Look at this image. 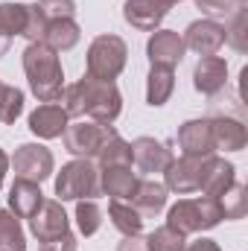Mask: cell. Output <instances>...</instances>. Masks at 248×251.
Listing matches in <instances>:
<instances>
[{"instance_id":"1","label":"cell","mask_w":248,"mask_h":251,"mask_svg":"<svg viewBox=\"0 0 248 251\" xmlns=\"http://www.w3.org/2000/svg\"><path fill=\"white\" fill-rule=\"evenodd\" d=\"M67 117H88L94 123H114L123 111V97L114 82L82 76L79 82L67 85L62 94Z\"/></svg>"},{"instance_id":"2","label":"cell","mask_w":248,"mask_h":251,"mask_svg":"<svg viewBox=\"0 0 248 251\" xmlns=\"http://www.w3.org/2000/svg\"><path fill=\"white\" fill-rule=\"evenodd\" d=\"M24 73L29 82V91L41 102H59L64 94V70L59 53H53L47 44L32 41L24 50Z\"/></svg>"},{"instance_id":"3","label":"cell","mask_w":248,"mask_h":251,"mask_svg":"<svg viewBox=\"0 0 248 251\" xmlns=\"http://www.w3.org/2000/svg\"><path fill=\"white\" fill-rule=\"evenodd\" d=\"M222 222V210L216 204V199L210 196H198V199H178L170 210H167V225L175 228L178 234H201L210 231Z\"/></svg>"},{"instance_id":"4","label":"cell","mask_w":248,"mask_h":251,"mask_svg":"<svg viewBox=\"0 0 248 251\" xmlns=\"http://www.w3.org/2000/svg\"><path fill=\"white\" fill-rule=\"evenodd\" d=\"M56 196L59 201H79V199H97L99 196V170L88 158H76L64 164L56 176Z\"/></svg>"},{"instance_id":"5","label":"cell","mask_w":248,"mask_h":251,"mask_svg":"<svg viewBox=\"0 0 248 251\" xmlns=\"http://www.w3.org/2000/svg\"><path fill=\"white\" fill-rule=\"evenodd\" d=\"M128 62V47L120 35H97L88 47V76L114 82Z\"/></svg>"},{"instance_id":"6","label":"cell","mask_w":248,"mask_h":251,"mask_svg":"<svg viewBox=\"0 0 248 251\" xmlns=\"http://www.w3.org/2000/svg\"><path fill=\"white\" fill-rule=\"evenodd\" d=\"M117 134V128L111 123H94V120H82V123H67L62 140L64 149L76 158H88L94 161L99 155V149Z\"/></svg>"},{"instance_id":"7","label":"cell","mask_w":248,"mask_h":251,"mask_svg":"<svg viewBox=\"0 0 248 251\" xmlns=\"http://www.w3.org/2000/svg\"><path fill=\"white\" fill-rule=\"evenodd\" d=\"M210 161H213V155H181L178 161L173 158V164L164 170V187L178 196L196 193L207 176Z\"/></svg>"},{"instance_id":"8","label":"cell","mask_w":248,"mask_h":251,"mask_svg":"<svg viewBox=\"0 0 248 251\" xmlns=\"http://www.w3.org/2000/svg\"><path fill=\"white\" fill-rule=\"evenodd\" d=\"M9 167L15 170V178H26V181H35L41 184L44 178L53 176V152L41 143H21L15 149V155L9 158Z\"/></svg>"},{"instance_id":"9","label":"cell","mask_w":248,"mask_h":251,"mask_svg":"<svg viewBox=\"0 0 248 251\" xmlns=\"http://www.w3.org/2000/svg\"><path fill=\"white\" fill-rule=\"evenodd\" d=\"M184 38V47L193 50L196 56H216L228 41H225V24L213 21V18H201V21H193L187 26V32L181 35Z\"/></svg>"},{"instance_id":"10","label":"cell","mask_w":248,"mask_h":251,"mask_svg":"<svg viewBox=\"0 0 248 251\" xmlns=\"http://www.w3.org/2000/svg\"><path fill=\"white\" fill-rule=\"evenodd\" d=\"M128 146H131V167L143 176L164 173L173 164V152L167 149V143H161L155 137H137Z\"/></svg>"},{"instance_id":"11","label":"cell","mask_w":248,"mask_h":251,"mask_svg":"<svg viewBox=\"0 0 248 251\" xmlns=\"http://www.w3.org/2000/svg\"><path fill=\"white\" fill-rule=\"evenodd\" d=\"M29 231L35 234L38 243H50V240L67 234L70 231V222H67V213H64L62 201L44 199V204L38 207V213L29 219Z\"/></svg>"},{"instance_id":"12","label":"cell","mask_w":248,"mask_h":251,"mask_svg":"<svg viewBox=\"0 0 248 251\" xmlns=\"http://www.w3.org/2000/svg\"><path fill=\"white\" fill-rule=\"evenodd\" d=\"M187 47L184 38L175 29H155L146 41V59L149 64H164V67H175L184 59Z\"/></svg>"},{"instance_id":"13","label":"cell","mask_w":248,"mask_h":251,"mask_svg":"<svg viewBox=\"0 0 248 251\" xmlns=\"http://www.w3.org/2000/svg\"><path fill=\"white\" fill-rule=\"evenodd\" d=\"M228 85V62L219 56H204L198 59L196 70H193V88L201 97H216L219 91H225Z\"/></svg>"},{"instance_id":"14","label":"cell","mask_w":248,"mask_h":251,"mask_svg":"<svg viewBox=\"0 0 248 251\" xmlns=\"http://www.w3.org/2000/svg\"><path fill=\"white\" fill-rule=\"evenodd\" d=\"M70 123L64 105L59 102H41L32 114H29V131L41 140H53V137H62L64 128Z\"/></svg>"},{"instance_id":"15","label":"cell","mask_w":248,"mask_h":251,"mask_svg":"<svg viewBox=\"0 0 248 251\" xmlns=\"http://www.w3.org/2000/svg\"><path fill=\"white\" fill-rule=\"evenodd\" d=\"M178 149L181 155H213V131H210V120H187L184 126H178Z\"/></svg>"},{"instance_id":"16","label":"cell","mask_w":248,"mask_h":251,"mask_svg":"<svg viewBox=\"0 0 248 251\" xmlns=\"http://www.w3.org/2000/svg\"><path fill=\"white\" fill-rule=\"evenodd\" d=\"M170 9H164L158 0H125L123 18L128 26L140 29V32H155L161 26V21L167 18Z\"/></svg>"},{"instance_id":"17","label":"cell","mask_w":248,"mask_h":251,"mask_svg":"<svg viewBox=\"0 0 248 251\" xmlns=\"http://www.w3.org/2000/svg\"><path fill=\"white\" fill-rule=\"evenodd\" d=\"M140 184L137 173L128 167H102L99 170V193L111 196V199H120V201H128L134 196V190Z\"/></svg>"},{"instance_id":"18","label":"cell","mask_w":248,"mask_h":251,"mask_svg":"<svg viewBox=\"0 0 248 251\" xmlns=\"http://www.w3.org/2000/svg\"><path fill=\"white\" fill-rule=\"evenodd\" d=\"M41 204H44V193H41V187L35 181L15 178V184L9 187V210L18 219H32Z\"/></svg>"},{"instance_id":"19","label":"cell","mask_w":248,"mask_h":251,"mask_svg":"<svg viewBox=\"0 0 248 251\" xmlns=\"http://www.w3.org/2000/svg\"><path fill=\"white\" fill-rule=\"evenodd\" d=\"M210 131H213V146L222 149V152H243L248 143V131L246 126L228 114L222 117H213L210 120Z\"/></svg>"},{"instance_id":"20","label":"cell","mask_w":248,"mask_h":251,"mask_svg":"<svg viewBox=\"0 0 248 251\" xmlns=\"http://www.w3.org/2000/svg\"><path fill=\"white\" fill-rule=\"evenodd\" d=\"M82 29L73 18H59V21H47L44 32H41V44H47L53 53H67L79 44Z\"/></svg>"},{"instance_id":"21","label":"cell","mask_w":248,"mask_h":251,"mask_svg":"<svg viewBox=\"0 0 248 251\" xmlns=\"http://www.w3.org/2000/svg\"><path fill=\"white\" fill-rule=\"evenodd\" d=\"M167 193H170V190L164 187L161 181H140L137 190H134V196H131L128 201H131V207L146 219V216H158V213L167 207Z\"/></svg>"},{"instance_id":"22","label":"cell","mask_w":248,"mask_h":251,"mask_svg":"<svg viewBox=\"0 0 248 251\" xmlns=\"http://www.w3.org/2000/svg\"><path fill=\"white\" fill-rule=\"evenodd\" d=\"M175 91V70L164 64H152L146 76V102L152 108H161Z\"/></svg>"},{"instance_id":"23","label":"cell","mask_w":248,"mask_h":251,"mask_svg":"<svg viewBox=\"0 0 248 251\" xmlns=\"http://www.w3.org/2000/svg\"><path fill=\"white\" fill-rule=\"evenodd\" d=\"M237 181V170H234V164H228L225 158H219V155H213V161H210V167H207V176H204V181H201V196H210V199H216V196H222L225 190L231 187Z\"/></svg>"},{"instance_id":"24","label":"cell","mask_w":248,"mask_h":251,"mask_svg":"<svg viewBox=\"0 0 248 251\" xmlns=\"http://www.w3.org/2000/svg\"><path fill=\"white\" fill-rule=\"evenodd\" d=\"M108 219H111V225H114L123 237H134V234L143 231V216L131 207V201L111 199V201H108Z\"/></svg>"},{"instance_id":"25","label":"cell","mask_w":248,"mask_h":251,"mask_svg":"<svg viewBox=\"0 0 248 251\" xmlns=\"http://www.w3.org/2000/svg\"><path fill=\"white\" fill-rule=\"evenodd\" d=\"M0 251H26V237L21 219L12 210H0Z\"/></svg>"},{"instance_id":"26","label":"cell","mask_w":248,"mask_h":251,"mask_svg":"<svg viewBox=\"0 0 248 251\" xmlns=\"http://www.w3.org/2000/svg\"><path fill=\"white\" fill-rule=\"evenodd\" d=\"M29 21V6L26 3H0V32L6 38L24 35Z\"/></svg>"},{"instance_id":"27","label":"cell","mask_w":248,"mask_h":251,"mask_svg":"<svg viewBox=\"0 0 248 251\" xmlns=\"http://www.w3.org/2000/svg\"><path fill=\"white\" fill-rule=\"evenodd\" d=\"M73 219H76V228H79L82 237H94L99 231V225H102V210H99V204L94 199H79Z\"/></svg>"},{"instance_id":"28","label":"cell","mask_w":248,"mask_h":251,"mask_svg":"<svg viewBox=\"0 0 248 251\" xmlns=\"http://www.w3.org/2000/svg\"><path fill=\"white\" fill-rule=\"evenodd\" d=\"M216 204H219V210H222V219H243V216H246V207H248L246 187H243L240 181H234L222 196H216Z\"/></svg>"},{"instance_id":"29","label":"cell","mask_w":248,"mask_h":251,"mask_svg":"<svg viewBox=\"0 0 248 251\" xmlns=\"http://www.w3.org/2000/svg\"><path fill=\"white\" fill-rule=\"evenodd\" d=\"M24 114V91L0 79V123H15Z\"/></svg>"},{"instance_id":"30","label":"cell","mask_w":248,"mask_h":251,"mask_svg":"<svg viewBox=\"0 0 248 251\" xmlns=\"http://www.w3.org/2000/svg\"><path fill=\"white\" fill-rule=\"evenodd\" d=\"M97 161H99V170H102V167H128V164H131V146L125 143L120 134H114V137L99 149Z\"/></svg>"},{"instance_id":"31","label":"cell","mask_w":248,"mask_h":251,"mask_svg":"<svg viewBox=\"0 0 248 251\" xmlns=\"http://www.w3.org/2000/svg\"><path fill=\"white\" fill-rule=\"evenodd\" d=\"M146 243H149V251H181L187 237L178 234L175 228H170V225H161L146 237Z\"/></svg>"},{"instance_id":"32","label":"cell","mask_w":248,"mask_h":251,"mask_svg":"<svg viewBox=\"0 0 248 251\" xmlns=\"http://www.w3.org/2000/svg\"><path fill=\"white\" fill-rule=\"evenodd\" d=\"M35 9L44 15V21H59L76 15V0H38Z\"/></svg>"},{"instance_id":"33","label":"cell","mask_w":248,"mask_h":251,"mask_svg":"<svg viewBox=\"0 0 248 251\" xmlns=\"http://www.w3.org/2000/svg\"><path fill=\"white\" fill-rule=\"evenodd\" d=\"M196 6L207 15V18H228V15H234L243 3L240 0H196Z\"/></svg>"},{"instance_id":"34","label":"cell","mask_w":248,"mask_h":251,"mask_svg":"<svg viewBox=\"0 0 248 251\" xmlns=\"http://www.w3.org/2000/svg\"><path fill=\"white\" fill-rule=\"evenodd\" d=\"M243 29H246V6H240V9L234 12V24H231V26H225V41H231V44H234L240 53L246 50Z\"/></svg>"},{"instance_id":"35","label":"cell","mask_w":248,"mask_h":251,"mask_svg":"<svg viewBox=\"0 0 248 251\" xmlns=\"http://www.w3.org/2000/svg\"><path fill=\"white\" fill-rule=\"evenodd\" d=\"M41 251H76V237L67 231V234L50 240V243H41Z\"/></svg>"},{"instance_id":"36","label":"cell","mask_w":248,"mask_h":251,"mask_svg":"<svg viewBox=\"0 0 248 251\" xmlns=\"http://www.w3.org/2000/svg\"><path fill=\"white\" fill-rule=\"evenodd\" d=\"M117 251H149V243H146V237H140V234L123 237V243L117 246Z\"/></svg>"},{"instance_id":"37","label":"cell","mask_w":248,"mask_h":251,"mask_svg":"<svg viewBox=\"0 0 248 251\" xmlns=\"http://www.w3.org/2000/svg\"><path fill=\"white\" fill-rule=\"evenodd\" d=\"M181 251H222L213 240H207V237H201V240H193V243H184V249Z\"/></svg>"},{"instance_id":"38","label":"cell","mask_w":248,"mask_h":251,"mask_svg":"<svg viewBox=\"0 0 248 251\" xmlns=\"http://www.w3.org/2000/svg\"><path fill=\"white\" fill-rule=\"evenodd\" d=\"M6 173H9V155L0 149V187H3V178H6Z\"/></svg>"},{"instance_id":"39","label":"cell","mask_w":248,"mask_h":251,"mask_svg":"<svg viewBox=\"0 0 248 251\" xmlns=\"http://www.w3.org/2000/svg\"><path fill=\"white\" fill-rule=\"evenodd\" d=\"M9 47H12V38H6V35L0 32V59H3L6 53H9Z\"/></svg>"},{"instance_id":"40","label":"cell","mask_w":248,"mask_h":251,"mask_svg":"<svg viewBox=\"0 0 248 251\" xmlns=\"http://www.w3.org/2000/svg\"><path fill=\"white\" fill-rule=\"evenodd\" d=\"M158 3H161L164 9H170V6H175V3H181V0H158Z\"/></svg>"}]
</instances>
